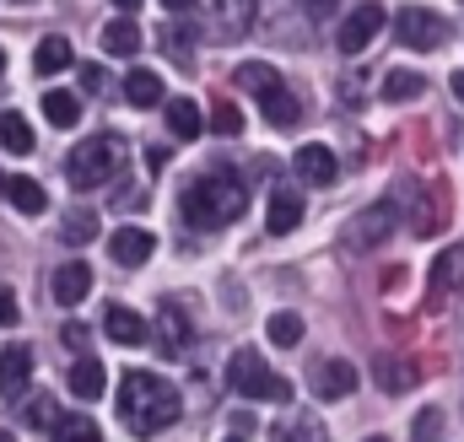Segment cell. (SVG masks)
Masks as SVG:
<instances>
[{"instance_id": "cell-1", "label": "cell", "mask_w": 464, "mask_h": 442, "mask_svg": "<svg viewBox=\"0 0 464 442\" xmlns=\"http://www.w3.org/2000/svg\"><path fill=\"white\" fill-rule=\"evenodd\" d=\"M179 389L168 383V378H157V372H124V383H119V421L135 432V437H157V432H168L173 421H179Z\"/></svg>"}, {"instance_id": "cell-2", "label": "cell", "mask_w": 464, "mask_h": 442, "mask_svg": "<svg viewBox=\"0 0 464 442\" xmlns=\"http://www.w3.org/2000/svg\"><path fill=\"white\" fill-rule=\"evenodd\" d=\"M179 211H184V221L195 232H217V226H227V221H237L248 211V195H243V184L232 173H206V178H195L184 189Z\"/></svg>"}, {"instance_id": "cell-3", "label": "cell", "mask_w": 464, "mask_h": 442, "mask_svg": "<svg viewBox=\"0 0 464 442\" xmlns=\"http://www.w3.org/2000/svg\"><path fill=\"white\" fill-rule=\"evenodd\" d=\"M232 87H237V92H254V98H259V113H265L276 130H292V124L303 119L297 98H292V87L276 76V65L248 60V65H237V71H232Z\"/></svg>"}, {"instance_id": "cell-4", "label": "cell", "mask_w": 464, "mask_h": 442, "mask_svg": "<svg viewBox=\"0 0 464 442\" xmlns=\"http://www.w3.org/2000/svg\"><path fill=\"white\" fill-rule=\"evenodd\" d=\"M227 389L243 394V399H276V405L292 399V383H286L281 372H270V367L259 361V351H237V356H232L227 361Z\"/></svg>"}, {"instance_id": "cell-5", "label": "cell", "mask_w": 464, "mask_h": 442, "mask_svg": "<svg viewBox=\"0 0 464 442\" xmlns=\"http://www.w3.org/2000/svg\"><path fill=\"white\" fill-rule=\"evenodd\" d=\"M114 173H119V140L114 135L82 140V146L71 151V162H65V178H71L76 189H103V178H114Z\"/></svg>"}, {"instance_id": "cell-6", "label": "cell", "mask_w": 464, "mask_h": 442, "mask_svg": "<svg viewBox=\"0 0 464 442\" xmlns=\"http://www.w3.org/2000/svg\"><path fill=\"white\" fill-rule=\"evenodd\" d=\"M394 33H400L405 49H438V43L449 38V22H443L438 11H427V5H405V11L394 16Z\"/></svg>"}, {"instance_id": "cell-7", "label": "cell", "mask_w": 464, "mask_h": 442, "mask_svg": "<svg viewBox=\"0 0 464 442\" xmlns=\"http://www.w3.org/2000/svg\"><path fill=\"white\" fill-rule=\"evenodd\" d=\"M400 232V206L394 200H378V206H367L362 216L351 221V243L356 248H378V243H389Z\"/></svg>"}, {"instance_id": "cell-8", "label": "cell", "mask_w": 464, "mask_h": 442, "mask_svg": "<svg viewBox=\"0 0 464 442\" xmlns=\"http://www.w3.org/2000/svg\"><path fill=\"white\" fill-rule=\"evenodd\" d=\"M378 33H383V5L367 0V5H356L346 22H341V38H335V43H341V54H362Z\"/></svg>"}, {"instance_id": "cell-9", "label": "cell", "mask_w": 464, "mask_h": 442, "mask_svg": "<svg viewBox=\"0 0 464 442\" xmlns=\"http://www.w3.org/2000/svg\"><path fill=\"white\" fill-rule=\"evenodd\" d=\"M351 389H356V367L351 361H341V356L314 361V394L319 399H346Z\"/></svg>"}, {"instance_id": "cell-10", "label": "cell", "mask_w": 464, "mask_h": 442, "mask_svg": "<svg viewBox=\"0 0 464 442\" xmlns=\"http://www.w3.org/2000/svg\"><path fill=\"white\" fill-rule=\"evenodd\" d=\"M27 378H33V345H5L0 351V394L16 399L27 389Z\"/></svg>"}, {"instance_id": "cell-11", "label": "cell", "mask_w": 464, "mask_h": 442, "mask_svg": "<svg viewBox=\"0 0 464 442\" xmlns=\"http://www.w3.org/2000/svg\"><path fill=\"white\" fill-rule=\"evenodd\" d=\"M109 254H114L119 264H146L157 254V237L146 226H119L114 237H109Z\"/></svg>"}, {"instance_id": "cell-12", "label": "cell", "mask_w": 464, "mask_h": 442, "mask_svg": "<svg viewBox=\"0 0 464 442\" xmlns=\"http://www.w3.org/2000/svg\"><path fill=\"white\" fill-rule=\"evenodd\" d=\"M335 173H341V162H335L330 146H303V151H297V178H303V184L324 189V184H335Z\"/></svg>"}, {"instance_id": "cell-13", "label": "cell", "mask_w": 464, "mask_h": 442, "mask_svg": "<svg viewBox=\"0 0 464 442\" xmlns=\"http://www.w3.org/2000/svg\"><path fill=\"white\" fill-rule=\"evenodd\" d=\"M87 292H92V270H87L82 259H71V264H60V270H54V303H60V308L87 303Z\"/></svg>"}, {"instance_id": "cell-14", "label": "cell", "mask_w": 464, "mask_h": 442, "mask_svg": "<svg viewBox=\"0 0 464 442\" xmlns=\"http://www.w3.org/2000/svg\"><path fill=\"white\" fill-rule=\"evenodd\" d=\"M103 334H109L114 345H140V340H146V319H140L135 308H124V303H109V308H103Z\"/></svg>"}, {"instance_id": "cell-15", "label": "cell", "mask_w": 464, "mask_h": 442, "mask_svg": "<svg viewBox=\"0 0 464 442\" xmlns=\"http://www.w3.org/2000/svg\"><path fill=\"white\" fill-rule=\"evenodd\" d=\"M157 330H162V356H179V351L195 340V330H189V319H184V308H179V303H162Z\"/></svg>"}, {"instance_id": "cell-16", "label": "cell", "mask_w": 464, "mask_h": 442, "mask_svg": "<svg viewBox=\"0 0 464 442\" xmlns=\"http://www.w3.org/2000/svg\"><path fill=\"white\" fill-rule=\"evenodd\" d=\"M297 221H303V195L297 189H276L270 211H265V226L270 232H297Z\"/></svg>"}, {"instance_id": "cell-17", "label": "cell", "mask_w": 464, "mask_h": 442, "mask_svg": "<svg viewBox=\"0 0 464 442\" xmlns=\"http://www.w3.org/2000/svg\"><path fill=\"white\" fill-rule=\"evenodd\" d=\"M464 286V248H443L432 264V297H454Z\"/></svg>"}, {"instance_id": "cell-18", "label": "cell", "mask_w": 464, "mask_h": 442, "mask_svg": "<svg viewBox=\"0 0 464 442\" xmlns=\"http://www.w3.org/2000/svg\"><path fill=\"white\" fill-rule=\"evenodd\" d=\"M124 98H130L135 109H157V103H168L157 71H130V76H124Z\"/></svg>"}, {"instance_id": "cell-19", "label": "cell", "mask_w": 464, "mask_h": 442, "mask_svg": "<svg viewBox=\"0 0 464 442\" xmlns=\"http://www.w3.org/2000/svg\"><path fill=\"white\" fill-rule=\"evenodd\" d=\"M103 389H109V372H103V361L82 356V361L71 367V394H76V399H103Z\"/></svg>"}, {"instance_id": "cell-20", "label": "cell", "mask_w": 464, "mask_h": 442, "mask_svg": "<svg viewBox=\"0 0 464 442\" xmlns=\"http://www.w3.org/2000/svg\"><path fill=\"white\" fill-rule=\"evenodd\" d=\"M0 146H5L11 157H27V151H38V140H33V124H27L16 109L0 113Z\"/></svg>"}, {"instance_id": "cell-21", "label": "cell", "mask_w": 464, "mask_h": 442, "mask_svg": "<svg viewBox=\"0 0 464 442\" xmlns=\"http://www.w3.org/2000/svg\"><path fill=\"white\" fill-rule=\"evenodd\" d=\"M5 200H11L22 216H44V211H49V195H44L38 178H11V184H5Z\"/></svg>"}, {"instance_id": "cell-22", "label": "cell", "mask_w": 464, "mask_h": 442, "mask_svg": "<svg viewBox=\"0 0 464 442\" xmlns=\"http://www.w3.org/2000/svg\"><path fill=\"white\" fill-rule=\"evenodd\" d=\"M38 103H44V119H49L54 130H76V124H82V98H76V92H44Z\"/></svg>"}, {"instance_id": "cell-23", "label": "cell", "mask_w": 464, "mask_h": 442, "mask_svg": "<svg viewBox=\"0 0 464 442\" xmlns=\"http://www.w3.org/2000/svg\"><path fill=\"white\" fill-rule=\"evenodd\" d=\"M162 119H168V130L179 140H195L200 135V103H189V98H168L162 103Z\"/></svg>"}, {"instance_id": "cell-24", "label": "cell", "mask_w": 464, "mask_h": 442, "mask_svg": "<svg viewBox=\"0 0 464 442\" xmlns=\"http://www.w3.org/2000/svg\"><path fill=\"white\" fill-rule=\"evenodd\" d=\"M65 65H76V54H71L65 38H44V43L33 49V71H38V76H60Z\"/></svg>"}, {"instance_id": "cell-25", "label": "cell", "mask_w": 464, "mask_h": 442, "mask_svg": "<svg viewBox=\"0 0 464 442\" xmlns=\"http://www.w3.org/2000/svg\"><path fill=\"white\" fill-rule=\"evenodd\" d=\"M103 49L119 54V60H124V54H135V49H140V27H135L130 16H114V22L103 27Z\"/></svg>"}, {"instance_id": "cell-26", "label": "cell", "mask_w": 464, "mask_h": 442, "mask_svg": "<svg viewBox=\"0 0 464 442\" xmlns=\"http://www.w3.org/2000/svg\"><path fill=\"white\" fill-rule=\"evenodd\" d=\"M372 378L383 383V394H405V389L416 383V372L400 367V356H378V361H372Z\"/></svg>"}, {"instance_id": "cell-27", "label": "cell", "mask_w": 464, "mask_h": 442, "mask_svg": "<svg viewBox=\"0 0 464 442\" xmlns=\"http://www.w3.org/2000/svg\"><path fill=\"white\" fill-rule=\"evenodd\" d=\"M427 92V76H416V71H389L383 76V98L389 103H405V98H421Z\"/></svg>"}, {"instance_id": "cell-28", "label": "cell", "mask_w": 464, "mask_h": 442, "mask_svg": "<svg viewBox=\"0 0 464 442\" xmlns=\"http://www.w3.org/2000/svg\"><path fill=\"white\" fill-rule=\"evenodd\" d=\"M54 442H103V432H98V421H87V416H60Z\"/></svg>"}, {"instance_id": "cell-29", "label": "cell", "mask_w": 464, "mask_h": 442, "mask_svg": "<svg viewBox=\"0 0 464 442\" xmlns=\"http://www.w3.org/2000/svg\"><path fill=\"white\" fill-rule=\"evenodd\" d=\"M211 130H217L222 140H227V135H237V130H243V109H237V103H227V98H217V103H211Z\"/></svg>"}, {"instance_id": "cell-30", "label": "cell", "mask_w": 464, "mask_h": 442, "mask_svg": "<svg viewBox=\"0 0 464 442\" xmlns=\"http://www.w3.org/2000/svg\"><path fill=\"white\" fill-rule=\"evenodd\" d=\"M265 334H270L276 345H297V340H303V319H297V313H276V319L265 324Z\"/></svg>"}, {"instance_id": "cell-31", "label": "cell", "mask_w": 464, "mask_h": 442, "mask_svg": "<svg viewBox=\"0 0 464 442\" xmlns=\"http://www.w3.org/2000/svg\"><path fill=\"white\" fill-rule=\"evenodd\" d=\"M98 237V216L92 211H71L65 216V243H92Z\"/></svg>"}, {"instance_id": "cell-32", "label": "cell", "mask_w": 464, "mask_h": 442, "mask_svg": "<svg viewBox=\"0 0 464 442\" xmlns=\"http://www.w3.org/2000/svg\"><path fill=\"white\" fill-rule=\"evenodd\" d=\"M162 43H168V54H173V65H184L189 71V54H195V38H184V27L173 22L168 33H162Z\"/></svg>"}, {"instance_id": "cell-33", "label": "cell", "mask_w": 464, "mask_h": 442, "mask_svg": "<svg viewBox=\"0 0 464 442\" xmlns=\"http://www.w3.org/2000/svg\"><path fill=\"white\" fill-rule=\"evenodd\" d=\"M222 16H227L232 27H248V16H254V0H222Z\"/></svg>"}, {"instance_id": "cell-34", "label": "cell", "mask_w": 464, "mask_h": 442, "mask_svg": "<svg viewBox=\"0 0 464 442\" xmlns=\"http://www.w3.org/2000/svg\"><path fill=\"white\" fill-rule=\"evenodd\" d=\"M16 319H22V313H16V292H11V286H0V330H11Z\"/></svg>"}, {"instance_id": "cell-35", "label": "cell", "mask_w": 464, "mask_h": 442, "mask_svg": "<svg viewBox=\"0 0 464 442\" xmlns=\"http://www.w3.org/2000/svg\"><path fill=\"white\" fill-rule=\"evenodd\" d=\"M103 82H109L103 65H82V87H87V92H103Z\"/></svg>"}, {"instance_id": "cell-36", "label": "cell", "mask_w": 464, "mask_h": 442, "mask_svg": "<svg viewBox=\"0 0 464 442\" xmlns=\"http://www.w3.org/2000/svg\"><path fill=\"white\" fill-rule=\"evenodd\" d=\"M27 421H33V427H49V421H54L49 399H33V405H27Z\"/></svg>"}, {"instance_id": "cell-37", "label": "cell", "mask_w": 464, "mask_h": 442, "mask_svg": "<svg viewBox=\"0 0 464 442\" xmlns=\"http://www.w3.org/2000/svg\"><path fill=\"white\" fill-rule=\"evenodd\" d=\"M335 5H341V0H303V11H308V16H330Z\"/></svg>"}, {"instance_id": "cell-38", "label": "cell", "mask_w": 464, "mask_h": 442, "mask_svg": "<svg viewBox=\"0 0 464 442\" xmlns=\"http://www.w3.org/2000/svg\"><path fill=\"white\" fill-rule=\"evenodd\" d=\"M449 87H454V98L464 103V71H454V82H449Z\"/></svg>"}, {"instance_id": "cell-39", "label": "cell", "mask_w": 464, "mask_h": 442, "mask_svg": "<svg viewBox=\"0 0 464 442\" xmlns=\"http://www.w3.org/2000/svg\"><path fill=\"white\" fill-rule=\"evenodd\" d=\"M162 5H168V11H189L195 0H162Z\"/></svg>"}, {"instance_id": "cell-40", "label": "cell", "mask_w": 464, "mask_h": 442, "mask_svg": "<svg viewBox=\"0 0 464 442\" xmlns=\"http://www.w3.org/2000/svg\"><path fill=\"white\" fill-rule=\"evenodd\" d=\"M119 11H135V5H140V0H114Z\"/></svg>"}, {"instance_id": "cell-41", "label": "cell", "mask_w": 464, "mask_h": 442, "mask_svg": "<svg viewBox=\"0 0 464 442\" xmlns=\"http://www.w3.org/2000/svg\"><path fill=\"white\" fill-rule=\"evenodd\" d=\"M0 442H16V437H11V432H0Z\"/></svg>"}, {"instance_id": "cell-42", "label": "cell", "mask_w": 464, "mask_h": 442, "mask_svg": "<svg viewBox=\"0 0 464 442\" xmlns=\"http://www.w3.org/2000/svg\"><path fill=\"white\" fill-rule=\"evenodd\" d=\"M0 71H5V49H0Z\"/></svg>"}, {"instance_id": "cell-43", "label": "cell", "mask_w": 464, "mask_h": 442, "mask_svg": "<svg viewBox=\"0 0 464 442\" xmlns=\"http://www.w3.org/2000/svg\"><path fill=\"white\" fill-rule=\"evenodd\" d=\"M5 184H11V178H0V195H5Z\"/></svg>"}, {"instance_id": "cell-44", "label": "cell", "mask_w": 464, "mask_h": 442, "mask_svg": "<svg viewBox=\"0 0 464 442\" xmlns=\"http://www.w3.org/2000/svg\"><path fill=\"white\" fill-rule=\"evenodd\" d=\"M367 442H389V437H367Z\"/></svg>"}, {"instance_id": "cell-45", "label": "cell", "mask_w": 464, "mask_h": 442, "mask_svg": "<svg viewBox=\"0 0 464 442\" xmlns=\"http://www.w3.org/2000/svg\"><path fill=\"white\" fill-rule=\"evenodd\" d=\"M227 442H237V437H227Z\"/></svg>"}, {"instance_id": "cell-46", "label": "cell", "mask_w": 464, "mask_h": 442, "mask_svg": "<svg viewBox=\"0 0 464 442\" xmlns=\"http://www.w3.org/2000/svg\"><path fill=\"white\" fill-rule=\"evenodd\" d=\"M22 5H27V0H22Z\"/></svg>"}]
</instances>
